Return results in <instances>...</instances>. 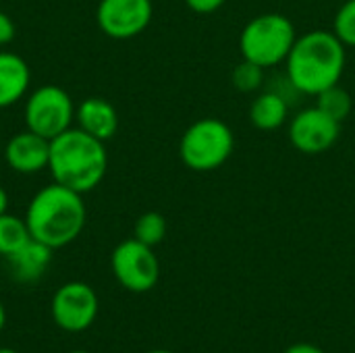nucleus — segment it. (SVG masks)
I'll return each mask as SVG.
<instances>
[{
  "label": "nucleus",
  "mask_w": 355,
  "mask_h": 353,
  "mask_svg": "<svg viewBox=\"0 0 355 353\" xmlns=\"http://www.w3.org/2000/svg\"><path fill=\"white\" fill-rule=\"evenodd\" d=\"M77 127L100 141H108L114 137L119 129V114L114 106L104 98H85L75 108Z\"/></svg>",
  "instance_id": "nucleus-12"
},
{
  "label": "nucleus",
  "mask_w": 355,
  "mask_h": 353,
  "mask_svg": "<svg viewBox=\"0 0 355 353\" xmlns=\"http://www.w3.org/2000/svg\"><path fill=\"white\" fill-rule=\"evenodd\" d=\"M6 208H8V193H6V189L0 185V214H4Z\"/></svg>",
  "instance_id": "nucleus-24"
},
{
  "label": "nucleus",
  "mask_w": 355,
  "mask_h": 353,
  "mask_svg": "<svg viewBox=\"0 0 355 353\" xmlns=\"http://www.w3.org/2000/svg\"><path fill=\"white\" fill-rule=\"evenodd\" d=\"M100 302L96 291L81 281H69L60 285L50 304L52 320L60 331L67 333H83L98 318Z\"/></svg>",
  "instance_id": "nucleus-8"
},
{
  "label": "nucleus",
  "mask_w": 355,
  "mask_h": 353,
  "mask_svg": "<svg viewBox=\"0 0 355 353\" xmlns=\"http://www.w3.org/2000/svg\"><path fill=\"white\" fill-rule=\"evenodd\" d=\"M333 33L345 44L355 46V0H345L333 21Z\"/></svg>",
  "instance_id": "nucleus-20"
},
{
  "label": "nucleus",
  "mask_w": 355,
  "mask_h": 353,
  "mask_svg": "<svg viewBox=\"0 0 355 353\" xmlns=\"http://www.w3.org/2000/svg\"><path fill=\"white\" fill-rule=\"evenodd\" d=\"M316 98H318L316 106L322 108L329 117H333L339 123H343L352 114V110H354V100H352L349 92L343 89L339 83L329 87V89H324V92H320Z\"/></svg>",
  "instance_id": "nucleus-17"
},
{
  "label": "nucleus",
  "mask_w": 355,
  "mask_h": 353,
  "mask_svg": "<svg viewBox=\"0 0 355 353\" xmlns=\"http://www.w3.org/2000/svg\"><path fill=\"white\" fill-rule=\"evenodd\" d=\"M31 71L25 58L15 52H0V108L23 100L29 92Z\"/></svg>",
  "instance_id": "nucleus-13"
},
{
  "label": "nucleus",
  "mask_w": 355,
  "mask_h": 353,
  "mask_svg": "<svg viewBox=\"0 0 355 353\" xmlns=\"http://www.w3.org/2000/svg\"><path fill=\"white\" fill-rule=\"evenodd\" d=\"M152 0H100L96 21L104 35L112 40H131L152 21Z\"/></svg>",
  "instance_id": "nucleus-9"
},
{
  "label": "nucleus",
  "mask_w": 355,
  "mask_h": 353,
  "mask_svg": "<svg viewBox=\"0 0 355 353\" xmlns=\"http://www.w3.org/2000/svg\"><path fill=\"white\" fill-rule=\"evenodd\" d=\"M146 353H175V352H168V350H152V352H146Z\"/></svg>",
  "instance_id": "nucleus-27"
},
{
  "label": "nucleus",
  "mask_w": 355,
  "mask_h": 353,
  "mask_svg": "<svg viewBox=\"0 0 355 353\" xmlns=\"http://www.w3.org/2000/svg\"><path fill=\"white\" fill-rule=\"evenodd\" d=\"M133 237L150 248H156L166 237V221L160 212H144L133 227Z\"/></svg>",
  "instance_id": "nucleus-18"
},
{
  "label": "nucleus",
  "mask_w": 355,
  "mask_h": 353,
  "mask_svg": "<svg viewBox=\"0 0 355 353\" xmlns=\"http://www.w3.org/2000/svg\"><path fill=\"white\" fill-rule=\"evenodd\" d=\"M285 353H327L322 352L318 345H312V343H293L291 347H287Z\"/></svg>",
  "instance_id": "nucleus-23"
},
{
  "label": "nucleus",
  "mask_w": 355,
  "mask_h": 353,
  "mask_svg": "<svg viewBox=\"0 0 355 353\" xmlns=\"http://www.w3.org/2000/svg\"><path fill=\"white\" fill-rule=\"evenodd\" d=\"M29 239H31V233L27 229L25 218L12 216L8 212L0 214V256L2 258H8L15 252H19Z\"/></svg>",
  "instance_id": "nucleus-16"
},
{
  "label": "nucleus",
  "mask_w": 355,
  "mask_h": 353,
  "mask_svg": "<svg viewBox=\"0 0 355 353\" xmlns=\"http://www.w3.org/2000/svg\"><path fill=\"white\" fill-rule=\"evenodd\" d=\"M345 62V44L333 31L324 29L297 35L285 60L289 83L308 96H318L337 85L343 77Z\"/></svg>",
  "instance_id": "nucleus-1"
},
{
  "label": "nucleus",
  "mask_w": 355,
  "mask_h": 353,
  "mask_svg": "<svg viewBox=\"0 0 355 353\" xmlns=\"http://www.w3.org/2000/svg\"><path fill=\"white\" fill-rule=\"evenodd\" d=\"M295 40L297 33L289 17L264 12L245 23L239 35V50L245 60L270 69L287 60Z\"/></svg>",
  "instance_id": "nucleus-4"
},
{
  "label": "nucleus",
  "mask_w": 355,
  "mask_h": 353,
  "mask_svg": "<svg viewBox=\"0 0 355 353\" xmlns=\"http://www.w3.org/2000/svg\"><path fill=\"white\" fill-rule=\"evenodd\" d=\"M227 0H185L187 8L198 12V15H210V12H216Z\"/></svg>",
  "instance_id": "nucleus-21"
},
{
  "label": "nucleus",
  "mask_w": 355,
  "mask_h": 353,
  "mask_svg": "<svg viewBox=\"0 0 355 353\" xmlns=\"http://www.w3.org/2000/svg\"><path fill=\"white\" fill-rule=\"evenodd\" d=\"M25 127L46 139H54L73 127L75 104L71 96L58 85H42L33 89L23 108Z\"/></svg>",
  "instance_id": "nucleus-6"
},
{
  "label": "nucleus",
  "mask_w": 355,
  "mask_h": 353,
  "mask_svg": "<svg viewBox=\"0 0 355 353\" xmlns=\"http://www.w3.org/2000/svg\"><path fill=\"white\" fill-rule=\"evenodd\" d=\"M339 133H341V123L329 117L318 106L297 112L289 123L291 146L308 156H316L331 150L337 144Z\"/></svg>",
  "instance_id": "nucleus-10"
},
{
  "label": "nucleus",
  "mask_w": 355,
  "mask_h": 353,
  "mask_svg": "<svg viewBox=\"0 0 355 353\" xmlns=\"http://www.w3.org/2000/svg\"><path fill=\"white\" fill-rule=\"evenodd\" d=\"M83 193H77L60 183L42 187L25 210V223L31 239L48 246L50 250L73 243L87 218Z\"/></svg>",
  "instance_id": "nucleus-2"
},
{
  "label": "nucleus",
  "mask_w": 355,
  "mask_h": 353,
  "mask_svg": "<svg viewBox=\"0 0 355 353\" xmlns=\"http://www.w3.org/2000/svg\"><path fill=\"white\" fill-rule=\"evenodd\" d=\"M52 252L54 250H50L48 246H44L35 239H29L19 252H15L12 256L6 258L10 275L21 283L37 281L48 270V266L52 262Z\"/></svg>",
  "instance_id": "nucleus-14"
},
{
  "label": "nucleus",
  "mask_w": 355,
  "mask_h": 353,
  "mask_svg": "<svg viewBox=\"0 0 355 353\" xmlns=\"http://www.w3.org/2000/svg\"><path fill=\"white\" fill-rule=\"evenodd\" d=\"M4 325H6V310H4V306H2V302H0V333H2V329H4Z\"/></svg>",
  "instance_id": "nucleus-25"
},
{
  "label": "nucleus",
  "mask_w": 355,
  "mask_h": 353,
  "mask_svg": "<svg viewBox=\"0 0 355 353\" xmlns=\"http://www.w3.org/2000/svg\"><path fill=\"white\" fill-rule=\"evenodd\" d=\"M4 160L10 171L21 175H35L48 169L50 139L25 129L12 135L4 148Z\"/></svg>",
  "instance_id": "nucleus-11"
},
{
  "label": "nucleus",
  "mask_w": 355,
  "mask_h": 353,
  "mask_svg": "<svg viewBox=\"0 0 355 353\" xmlns=\"http://www.w3.org/2000/svg\"><path fill=\"white\" fill-rule=\"evenodd\" d=\"M235 137L227 123L216 117L198 119L191 123L179 141L181 162L196 173H210L220 169L233 154Z\"/></svg>",
  "instance_id": "nucleus-5"
},
{
  "label": "nucleus",
  "mask_w": 355,
  "mask_h": 353,
  "mask_svg": "<svg viewBox=\"0 0 355 353\" xmlns=\"http://www.w3.org/2000/svg\"><path fill=\"white\" fill-rule=\"evenodd\" d=\"M231 83L237 92H243V94H254L262 87L264 83V69L250 62V60H241L233 73H231Z\"/></svg>",
  "instance_id": "nucleus-19"
},
{
  "label": "nucleus",
  "mask_w": 355,
  "mask_h": 353,
  "mask_svg": "<svg viewBox=\"0 0 355 353\" xmlns=\"http://www.w3.org/2000/svg\"><path fill=\"white\" fill-rule=\"evenodd\" d=\"M110 268L119 285L131 293H146L156 287L160 279V262L154 248L133 239L121 241L112 256Z\"/></svg>",
  "instance_id": "nucleus-7"
},
{
  "label": "nucleus",
  "mask_w": 355,
  "mask_h": 353,
  "mask_svg": "<svg viewBox=\"0 0 355 353\" xmlns=\"http://www.w3.org/2000/svg\"><path fill=\"white\" fill-rule=\"evenodd\" d=\"M289 104L277 92H264L256 96L250 106V123L260 131H277L287 123Z\"/></svg>",
  "instance_id": "nucleus-15"
},
{
  "label": "nucleus",
  "mask_w": 355,
  "mask_h": 353,
  "mask_svg": "<svg viewBox=\"0 0 355 353\" xmlns=\"http://www.w3.org/2000/svg\"><path fill=\"white\" fill-rule=\"evenodd\" d=\"M12 40H15V23L4 10H0V46H6Z\"/></svg>",
  "instance_id": "nucleus-22"
},
{
  "label": "nucleus",
  "mask_w": 355,
  "mask_h": 353,
  "mask_svg": "<svg viewBox=\"0 0 355 353\" xmlns=\"http://www.w3.org/2000/svg\"><path fill=\"white\" fill-rule=\"evenodd\" d=\"M48 169L54 183H60L77 193H87L96 189L106 175V146L79 127H71L50 139Z\"/></svg>",
  "instance_id": "nucleus-3"
},
{
  "label": "nucleus",
  "mask_w": 355,
  "mask_h": 353,
  "mask_svg": "<svg viewBox=\"0 0 355 353\" xmlns=\"http://www.w3.org/2000/svg\"><path fill=\"white\" fill-rule=\"evenodd\" d=\"M69 353H89V352H85V350H73V352H69Z\"/></svg>",
  "instance_id": "nucleus-28"
},
{
  "label": "nucleus",
  "mask_w": 355,
  "mask_h": 353,
  "mask_svg": "<svg viewBox=\"0 0 355 353\" xmlns=\"http://www.w3.org/2000/svg\"><path fill=\"white\" fill-rule=\"evenodd\" d=\"M0 353H19V352H15V350H10V347H0Z\"/></svg>",
  "instance_id": "nucleus-26"
}]
</instances>
